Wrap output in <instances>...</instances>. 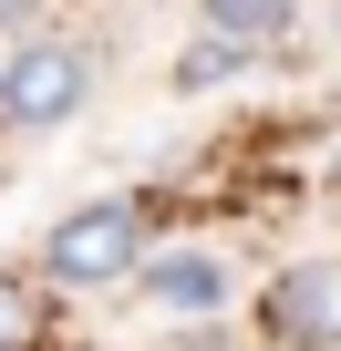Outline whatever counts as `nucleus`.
Returning a JSON list of instances; mask_svg holds the SVG:
<instances>
[{"label":"nucleus","instance_id":"5","mask_svg":"<svg viewBox=\"0 0 341 351\" xmlns=\"http://www.w3.org/2000/svg\"><path fill=\"white\" fill-rule=\"evenodd\" d=\"M197 32L259 62V52H279V42H290V0H197Z\"/></svg>","mask_w":341,"mask_h":351},{"label":"nucleus","instance_id":"3","mask_svg":"<svg viewBox=\"0 0 341 351\" xmlns=\"http://www.w3.org/2000/svg\"><path fill=\"white\" fill-rule=\"evenodd\" d=\"M259 341L269 351H341V258H290L259 289Z\"/></svg>","mask_w":341,"mask_h":351},{"label":"nucleus","instance_id":"1","mask_svg":"<svg viewBox=\"0 0 341 351\" xmlns=\"http://www.w3.org/2000/svg\"><path fill=\"white\" fill-rule=\"evenodd\" d=\"M145 248H155V207H145V197H83L73 217H52L42 279H62V289H114V279H134Z\"/></svg>","mask_w":341,"mask_h":351},{"label":"nucleus","instance_id":"2","mask_svg":"<svg viewBox=\"0 0 341 351\" xmlns=\"http://www.w3.org/2000/svg\"><path fill=\"white\" fill-rule=\"evenodd\" d=\"M83 93H93V52L62 42V32H32V42L0 52V124H11V134H52V124H73Z\"/></svg>","mask_w":341,"mask_h":351},{"label":"nucleus","instance_id":"6","mask_svg":"<svg viewBox=\"0 0 341 351\" xmlns=\"http://www.w3.org/2000/svg\"><path fill=\"white\" fill-rule=\"evenodd\" d=\"M42 341V289L21 269H0V351H32Z\"/></svg>","mask_w":341,"mask_h":351},{"label":"nucleus","instance_id":"8","mask_svg":"<svg viewBox=\"0 0 341 351\" xmlns=\"http://www.w3.org/2000/svg\"><path fill=\"white\" fill-rule=\"evenodd\" d=\"M32 11H42V0H0V32H11V42H32Z\"/></svg>","mask_w":341,"mask_h":351},{"label":"nucleus","instance_id":"4","mask_svg":"<svg viewBox=\"0 0 341 351\" xmlns=\"http://www.w3.org/2000/svg\"><path fill=\"white\" fill-rule=\"evenodd\" d=\"M134 289H145L165 320H217V310L238 300V269H228L217 248H145V258H134Z\"/></svg>","mask_w":341,"mask_h":351},{"label":"nucleus","instance_id":"7","mask_svg":"<svg viewBox=\"0 0 341 351\" xmlns=\"http://www.w3.org/2000/svg\"><path fill=\"white\" fill-rule=\"evenodd\" d=\"M228 73H248V52H228V42H207V32L176 52V93H207V83H228Z\"/></svg>","mask_w":341,"mask_h":351},{"label":"nucleus","instance_id":"9","mask_svg":"<svg viewBox=\"0 0 341 351\" xmlns=\"http://www.w3.org/2000/svg\"><path fill=\"white\" fill-rule=\"evenodd\" d=\"M331 207H341V186H331Z\"/></svg>","mask_w":341,"mask_h":351}]
</instances>
